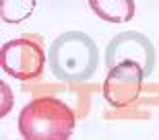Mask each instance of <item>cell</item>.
Segmentation results:
<instances>
[{
	"mask_svg": "<svg viewBox=\"0 0 159 140\" xmlns=\"http://www.w3.org/2000/svg\"><path fill=\"white\" fill-rule=\"evenodd\" d=\"M48 62L54 76L64 82L77 85L95 74L99 52L95 41L83 31H66L58 35L48 52Z\"/></svg>",
	"mask_w": 159,
	"mask_h": 140,
	"instance_id": "6da1fadb",
	"label": "cell"
},
{
	"mask_svg": "<svg viewBox=\"0 0 159 140\" xmlns=\"http://www.w3.org/2000/svg\"><path fill=\"white\" fill-rule=\"evenodd\" d=\"M75 130V113L56 97H37L19 113V132L27 140H66Z\"/></svg>",
	"mask_w": 159,
	"mask_h": 140,
	"instance_id": "7a4b0ae2",
	"label": "cell"
},
{
	"mask_svg": "<svg viewBox=\"0 0 159 140\" xmlns=\"http://www.w3.org/2000/svg\"><path fill=\"white\" fill-rule=\"evenodd\" d=\"M41 41V39H39ZM35 37H19L0 47V68L17 81H37L43 74L46 54Z\"/></svg>",
	"mask_w": 159,
	"mask_h": 140,
	"instance_id": "3957f363",
	"label": "cell"
},
{
	"mask_svg": "<svg viewBox=\"0 0 159 140\" xmlns=\"http://www.w3.org/2000/svg\"><path fill=\"white\" fill-rule=\"evenodd\" d=\"M145 70L139 62L124 60L112 66L103 81V97L112 107H128L141 95Z\"/></svg>",
	"mask_w": 159,
	"mask_h": 140,
	"instance_id": "277c9868",
	"label": "cell"
},
{
	"mask_svg": "<svg viewBox=\"0 0 159 140\" xmlns=\"http://www.w3.org/2000/svg\"><path fill=\"white\" fill-rule=\"evenodd\" d=\"M124 60L139 62L145 70V74H149L155 66L153 43L139 31H124V33L116 35L106 50V64L112 68V66L120 64Z\"/></svg>",
	"mask_w": 159,
	"mask_h": 140,
	"instance_id": "5b68a950",
	"label": "cell"
},
{
	"mask_svg": "<svg viewBox=\"0 0 159 140\" xmlns=\"http://www.w3.org/2000/svg\"><path fill=\"white\" fill-rule=\"evenodd\" d=\"M89 8L107 23H128L134 19V0H89Z\"/></svg>",
	"mask_w": 159,
	"mask_h": 140,
	"instance_id": "8992f818",
	"label": "cell"
},
{
	"mask_svg": "<svg viewBox=\"0 0 159 140\" xmlns=\"http://www.w3.org/2000/svg\"><path fill=\"white\" fill-rule=\"evenodd\" d=\"M37 0H0V17L4 23H21L35 11Z\"/></svg>",
	"mask_w": 159,
	"mask_h": 140,
	"instance_id": "52a82bcc",
	"label": "cell"
}]
</instances>
